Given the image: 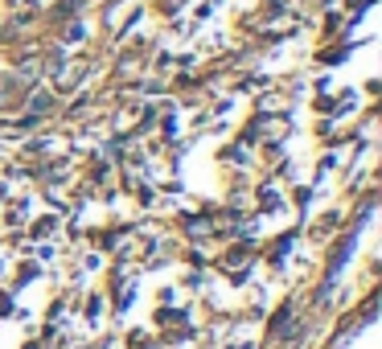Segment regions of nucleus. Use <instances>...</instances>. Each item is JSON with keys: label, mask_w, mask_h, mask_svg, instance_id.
Wrapping results in <instances>:
<instances>
[{"label": "nucleus", "mask_w": 382, "mask_h": 349, "mask_svg": "<svg viewBox=\"0 0 382 349\" xmlns=\"http://www.w3.org/2000/svg\"><path fill=\"white\" fill-rule=\"evenodd\" d=\"M49 107H54V94H49V91H33V94H29V116H33V119L46 116Z\"/></svg>", "instance_id": "f03ea898"}, {"label": "nucleus", "mask_w": 382, "mask_h": 349, "mask_svg": "<svg viewBox=\"0 0 382 349\" xmlns=\"http://www.w3.org/2000/svg\"><path fill=\"white\" fill-rule=\"evenodd\" d=\"M87 74V62H70V66H58V91H74Z\"/></svg>", "instance_id": "f257e3e1"}, {"label": "nucleus", "mask_w": 382, "mask_h": 349, "mask_svg": "<svg viewBox=\"0 0 382 349\" xmlns=\"http://www.w3.org/2000/svg\"><path fill=\"white\" fill-rule=\"evenodd\" d=\"M17 70H21V78H25V82H33V78H37V70H42V58H37V54H29V58H25V62H21Z\"/></svg>", "instance_id": "7ed1b4c3"}]
</instances>
